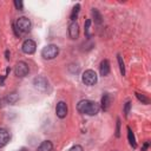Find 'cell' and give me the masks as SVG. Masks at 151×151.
Returning a JSON list of instances; mask_svg holds the SVG:
<instances>
[{
	"label": "cell",
	"mask_w": 151,
	"mask_h": 151,
	"mask_svg": "<svg viewBox=\"0 0 151 151\" xmlns=\"http://www.w3.org/2000/svg\"><path fill=\"white\" fill-rule=\"evenodd\" d=\"M70 151H84V149H83L81 145H74L70 149Z\"/></svg>",
	"instance_id": "cell-24"
},
{
	"label": "cell",
	"mask_w": 151,
	"mask_h": 151,
	"mask_svg": "<svg viewBox=\"0 0 151 151\" xmlns=\"http://www.w3.org/2000/svg\"><path fill=\"white\" fill-rule=\"evenodd\" d=\"M33 84H34V87L38 88V90H40V91H45L47 88V86H48V83H47V80L44 77L34 78Z\"/></svg>",
	"instance_id": "cell-8"
},
{
	"label": "cell",
	"mask_w": 151,
	"mask_h": 151,
	"mask_svg": "<svg viewBox=\"0 0 151 151\" xmlns=\"http://www.w3.org/2000/svg\"><path fill=\"white\" fill-rule=\"evenodd\" d=\"M97 79H98L97 73H96L93 70H86V71L83 73V76H81L83 83H84L85 85H87V86L94 85V84L97 83Z\"/></svg>",
	"instance_id": "cell-4"
},
{
	"label": "cell",
	"mask_w": 151,
	"mask_h": 151,
	"mask_svg": "<svg viewBox=\"0 0 151 151\" xmlns=\"http://www.w3.org/2000/svg\"><path fill=\"white\" fill-rule=\"evenodd\" d=\"M15 27L19 33H26L31 29V20L26 17H20L15 22Z\"/></svg>",
	"instance_id": "cell-3"
},
{
	"label": "cell",
	"mask_w": 151,
	"mask_h": 151,
	"mask_svg": "<svg viewBox=\"0 0 151 151\" xmlns=\"http://www.w3.org/2000/svg\"><path fill=\"white\" fill-rule=\"evenodd\" d=\"M99 72H100V76H103V77H106V76L110 74V63H109L107 59H104V60L100 63Z\"/></svg>",
	"instance_id": "cell-10"
},
{
	"label": "cell",
	"mask_w": 151,
	"mask_h": 151,
	"mask_svg": "<svg viewBox=\"0 0 151 151\" xmlns=\"http://www.w3.org/2000/svg\"><path fill=\"white\" fill-rule=\"evenodd\" d=\"M92 15H93V19H94V22L100 25L103 22V17L101 14L99 13V11L97 8H92Z\"/></svg>",
	"instance_id": "cell-15"
},
{
	"label": "cell",
	"mask_w": 151,
	"mask_h": 151,
	"mask_svg": "<svg viewBox=\"0 0 151 151\" xmlns=\"http://www.w3.org/2000/svg\"><path fill=\"white\" fill-rule=\"evenodd\" d=\"M149 145H150V143H149V142H145V143L143 144V146H142V151H146L147 147H149Z\"/></svg>",
	"instance_id": "cell-25"
},
{
	"label": "cell",
	"mask_w": 151,
	"mask_h": 151,
	"mask_svg": "<svg viewBox=\"0 0 151 151\" xmlns=\"http://www.w3.org/2000/svg\"><path fill=\"white\" fill-rule=\"evenodd\" d=\"M117 60H118V64H119V70H120L122 76H125V65H124V61H123V58H122L120 54L117 55Z\"/></svg>",
	"instance_id": "cell-17"
},
{
	"label": "cell",
	"mask_w": 151,
	"mask_h": 151,
	"mask_svg": "<svg viewBox=\"0 0 151 151\" xmlns=\"http://www.w3.org/2000/svg\"><path fill=\"white\" fill-rule=\"evenodd\" d=\"M28 72H29V67H28V65L25 61L17 63V65L14 67V73H15L17 77H20V78L26 77L28 74Z\"/></svg>",
	"instance_id": "cell-5"
},
{
	"label": "cell",
	"mask_w": 151,
	"mask_h": 151,
	"mask_svg": "<svg viewBox=\"0 0 151 151\" xmlns=\"http://www.w3.org/2000/svg\"><path fill=\"white\" fill-rule=\"evenodd\" d=\"M99 109H100L99 104H97L96 101H92V100H87V99L80 100L77 104L78 112L86 114V116H96L99 112Z\"/></svg>",
	"instance_id": "cell-1"
},
{
	"label": "cell",
	"mask_w": 151,
	"mask_h": 151,
	"mask_svg": "<svg viewBox=\"0 0 151 151\" xmlns=\"http://www.w3.org/2000/svg\"><path fill=\"white\" fill-rule=\"evenodd\" d=\"M14 6H15V8L19 9V11H22V9H24V2L20 1V0H14Z\"/></svg>",
	"instance_id": "cell-21"
},
{
	"label": "cell",
	"mask_w": 151,
	"mask_h": 151,
	"mask_svg": "<svg viewBox=\"0 0 151 151\" xmlns=\"http://www.w3.org/2000/svg\"><path fill=\"white\" fill-rule=\"evenodd\" d=\"M100 104H101V109H103L104 111H107V110H109L110 104H111V97H110L109 93H105V94L101 97Z\"/></svg>",
	"instance_id": "cell-12"
},
{
	"label": "cell",
	"mask_w": 151,
	"mask_h": 151,
	"mask_svg": "<svg viewBox=\"0 0 151 151\" xmlns=\"http://www.w3.org/2000/svg\"><path fill=\"white\" fill-rule=\"evenodd\" d=\"M5 58H6L7 60L9 59V51H6V52H5Z\"/></svg>",
	"instance_id": "cell-26"
},
{
	"label": "cell",
	"mask_w": 151,
	"mask_h": 151,
	"mask_svg": "<svg viewBox=\"0 0 151 151\" xmlns=\"http://www.w3.org/2000/svg\"><path fill=\"white\" fill-rule=\"evenodd\" d=\"M55 114L57 117L59 118H65L67 116V105L65 101H59L57 104V107H55Z\"/></svg>",
	"instance_id": "cell-7"
},
{
	"label": "cell",
	"mask_w": 151,
	"mask_h": 151,
	"mask_svg": "<svg viewBox=\"0 0 151 151\" xmlns=\"http://www.w3.org/2000/svg\"><path fill=\"white\" fill-rule=\"evenodd\" d=\"M20 151H26V149H25V147H22V149H21Z\"/></svg>",
	"instance_id": "cell-27"
},
{
	"label": "cell",
	"mask_w": 151,
	"mask_h": 151,
	"mask_svg": "<svg viewBox=\"0 0 151 151\" xmlns=\"http://www.w3.org/2000/svg\"><path fill=\"white\" fill-rule=\"evenodd\" d=\"M21 50L26 54H33L37 50V45L32 39H26L21 45Z\"/></svg>",
	"instance_id": "cell-6"
},
{
	"label": "cell",
	"mask_w": 151,
	"mask_h": 151,
	"mask_svg": "<svg viewBox=\"0 0 151 151\" xmlns=\"http://www.w3.org/2000/svg\"><path fill=\"white\" fill-rule=\"evenodd\" d=\"M126 130H127V139H129V143H130V145H131L133 149H134V147H137L136 138H134V134H133V132H132L131 127H130V126H127V127H126Z\"/></svg>",
	"instance_id": "cell-14"
},
{
	"label": "cell",
	"mask_w": 151,
	"mask_h": 151,
	"mask_svg": "<svg viewBox=\"0 0 151 151\" xmlns=\"http://www.w3.org/2000/svg\"><path fill=\"white\" fill-rule=\"evenodd\" d=\"M79 11H80V5H79V4H76V5L73 6L72 12H71V15H70V19H71L72 21H76V19H77V17H78Z\"/></svg>",
	"instance_id": "cell-16"
},
{
	"label": "cell",
	"mask_w": 151,
	"mask_h": 151,
	"mask_svg": "<svg viewBox=\"0 0 151 151\" xmlns=\"http://www.w3.org/2000/svg\"><path fill=\"white\" fill-rule=\"evenodd\" d=\"M90 26H91V19H87L85 21V25H84V32H85V35L87 38H91V34H90Z\"/></svg>",
	"instance_id": "cell-20"
},
{
	"label": "cell",
	"mask_w": 151,
	"mask_h": 151,
	"mask_svg": "<svg viewBox=\"0 0 151 151\" xmlns=\"http://www.w3.org/2000/svg\"><path fill=\"white\" fill-rule=\"evenodd\" d=\"M59 54V47L54 44H50V45H46L42 50H41V57L44 59H47V60H51V59H54L57 55Z\"/></svg>",
	"instance_id": "cell-2"
},
{
	"label": "cell",
	"mask_w": 151,
	"mask_h": 151,
	"mask_svg": "<svg viewBox=\"0 0 151 151\" xmlns=\"http://www.w3.org/2000/svg\"><path fill=\"white\" fill-rule=\"evenodd\" d=\"M68 35L71 39H77L79 35V25L77 24V21H72L68 25Z\"/></svg>",
	"instance_id": "cell-9"
},
{
	"label": "cell",
	"mask_w": 151,
	"mask_h": 151,
	"mask_svg": "<svg viewBox=\"0 0 151 151\" xmlns=\"http://www.w3.org/2000/svg\"><path fill=\"white\" fill-rule=\"evenodd\" d=\"M19 99V96L15 93V92H13V93H11V94H8L7 96V98H6V100L8 101V104H14V103H17V100Z\"/></svg>",
	"instance_id": "cell-18"
},
{
	"label": "cell",
	"mask_w": 151,
	"mask_h": 151,
	"mask_svg": "<svg viewBox=\"0 0 151 151\" xmlns=\"http://www.w3.org/2000/svg\"><path fill=\"white\" fill-rule=\"evenodd\" d=\"M116 137L119 138L120 137V119H117V125H116Z\"/></svg>",
	"instance_id": "cell-23"
},
{
	"label": "cell",
	"mask_w": 151,
	"mask_h": 151,
	"mask_svg": "<svg viewBox=\"0 0 151 151\" xmlns=\"http://www.w3.org/2000/svg\"><path fill=\"white\" fill-rule=\"evenodd\" d=\"M9 142V133L6 129L0 127V147H4Z\"/></svg>",
	"instance_id": "cell-11"
},
{
	"label": "cell",
	"mask_w": 151,
	"mask_h": 151,
	"mask_svg": "<svg viewBox=\"0 0 151 151\" xmlns=\"http://www.w3.org/2000/svg\"><path fill=\"white\" fill-rule=\"evenodd\" d=\"M52 150H53V144L51 140H44L38 146V151H52Z\"/></svg>",
	"instance_id": "cell-13"
},
{
	"label": "cell",
	"mask_w": 151,
	"mask_h": 151,
	"mask_svg": "<svg viewBox=\"0 0 151 151\" xmlns=\"http://www.w3.org/2000/svg\"><path fill=\"white\" fill-rule=\"evenodd\" d=\"M130 109H131V101H126V104H125V106H124V114H125V117L129 116Z\"/></svg>",
	"instance_id": "cell-22"
},
{
	"label": "cell",
	"mask_w": 151,
	"mask_h": 151,
	"mask_svg": "<svg viewBox=\"0 0 151 151\" xmlns=\"http://www.w3.org/2000/svg\"><path fill=\"white\" fill-rule=\"evenodd\" d=\"M134 94H136V97H137V99H138L139 101H142V104H145V105H147V104H150V99H149L147 97H145L144 94H140V93H138V92H136Z\"/></svg>",
	"instance_id": "cell-19"
}]
</instances>
